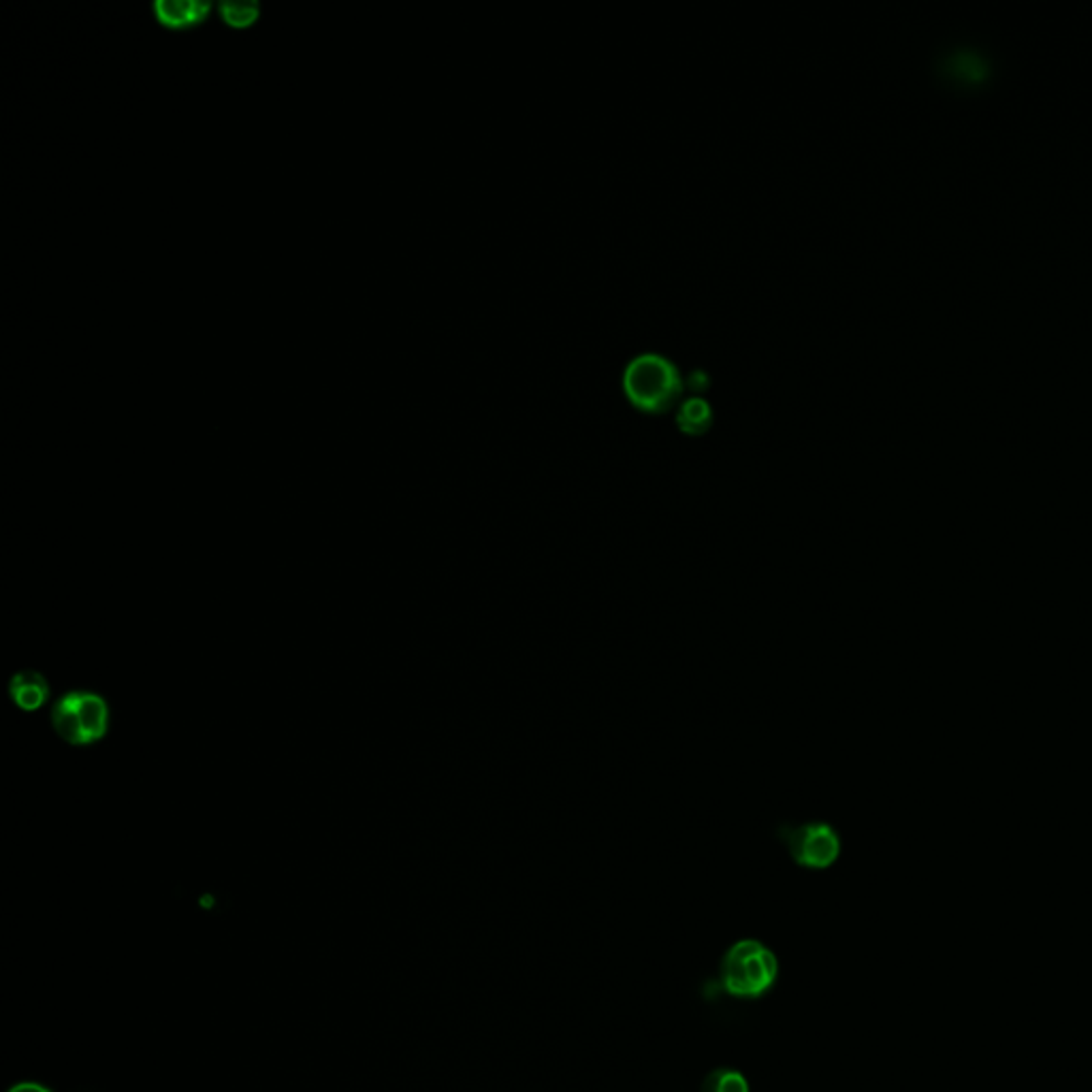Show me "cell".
<instances>
[{
  "instance_id": "6da1fadb",
  "label": "cell",
  "mask_w": 1092,
  "mask_h": 1092,
  "mask_svg": "<svg viewBox=\"0 0 1092 1092\" xmlns=\"http://www.w3.org/2000/svg\"><path fill=\"white\" fill-rule=\"evenodd\" d=\"M622 383L629 401L647 412L668 410L683 390V376L676 363L656 351L632 356L625 363Z\"/></svg>"
},
{
  "instance_id": "7a4b0ae2",
  "label": "cell",
  "mask_w": 1092,
  "mask_h": 1092,
  "mask_svg": "<svg viewBox=\"0 0 1092 1092\" xmlns=\"http://www.w3.org/2000/svg\"><path fill=\"white\" fill-rule=\"evenodd\" d=\"M780 977L775 952L758 939H741L728 947L719 965L721 988L737 999L766 994Z\"/></svg>"
},
{
  "instance_id": "3957f363",
  "label": "cell",
  "mask_w": 1092,
  "mask_h": 1092,
  "mask_svg": "<svg viewBox=\"0 0 1092 1092\" xmlns=\"http://www.w3.org/2000/svg\"><path fill=\"white\" fill-rule=\"evenodd\" d=\"M52 726L56 735L69 744H94L107 735L110 704L94 692H69L54 704Z\"/></svg>"
},
{
  "instance_id": "277c9868",
  "label": "cell",
  "mask_w": 1092,
  "mask_h": 1092,
  "mask_svg": "<svg viewBox=\"0 0 1092 1092\" xmlns=\"http://www.w3.org/2000/svg\"><path fill=\"white\" fill-rule=\"evenodd\" d=\"M781 841L800 868L826 871L841 856V837L826 821H805L781 828Z\"/></svg>"
},
{
  "instance_id": "5b68a950",
  "label": "cell",
  "mask_w": 1092,
  "mask_h": 1092,
  "mask_svg": "<svg viewBox=\"0 0 1092 1092\" xmlns=\"http://www.w3.org/2000/svg\"><path fill=\"white\" fill-rule=\"evenodd\" d=\"M9 694H11L15 706H20L22 710H37L47 703L49 685L41 672L22 670V672L13 674V679L9 683Z\"/></svg>"
},
{
  "instance_id": "8992f818",
  "label": "cell",
  "mask_w": 1092,
  "mask_h": 1092,
  "mask_svg": "<svg viewBox=\"0 0 1092 1092\" xmlns=\"http://www.w3.org/2000/svg\"><path fill=\"white\" fill-rule=\"evenodd\" d=\"M943 67L952 78L979 81L988 73V58L976 49H954L947 54Z\"/></svg>"
},
{
  "instance_id": "52a82bcc",
  "label": "cell",
  "mask_w": 1092,
  "mask_h": 1092,
  "mask_svg": "<svg viewBox=\"0 0 1092 1092\" xmlns=\"http://www.w3.org/2000/svg\"><path fill=\"white\" fill-rule=\"evenodd\" d=\"M160 22L171 26H182L195 22L207 13V2L203 0H155L152 4Z\"/></svg>"
},
{
  "instance_id": "ba28073f",
  "label": "cell",
  "mask_w": 1092,
  "mask_h": 1092,
  "mask_svg": "<svg viewBox=\"0 0 1092 1092\" xmlns=\"http://www.w3.org/2000/svg\"><path fill=\"white\" fill-rule=\"evenodd\" d=\"M710 423H713V406L703 397H690L676 410V425L685 433L698 435L708 430Z\"/></svg>"
},
{
  "instance_id": "9c48e42d",
  "label": "cell",
  "mask_w": 1092,
  "mask_h": 1092,
  "mask_svg": "<svg viewBox=\"0 0 1092 1092\" xmlns=\"http://www.w3.org/2000/svg\"><path fill=\"white\" fill-rule=\"evenodd\" d=\"M701 1092H751V1089L739 1069L719 1067L704 1078Z\"/></svg>"
},
{
  "instance_id": "30bf717a",
  "label": "cell",
  "mask_w": 1092,
  "mask_h": 1092,
  "mask_svg": "<svg viewBox=\"0 0 1092 1092\" xmlns=\"http://www.w3.org/2000/svg\"><path fill=\"white\" fill-rule=\"evenodd\" d=\"M259 11V4L252 0H223L220 2V13L229 24H246L250 22Z\"/></svg>"
},
{
  "instance_id": "8fae6325",
  "label": "cell",
  "mask_w": 1092,
  "mask_h": 1092,
  "mask_svg": "<svg viewBox=\"0 0 1092 1092\" xmlns=\"http://www.w3.org/2000/svg\"><path fill=\"white\" fill-rule=\"evenodd\" d=\"M9 1092H52V1091H47L45 1087H41V1084H37V1082H20V1084H15V1087H13V1089H11V1091Z\"/></svg>"
}]
</instances>
